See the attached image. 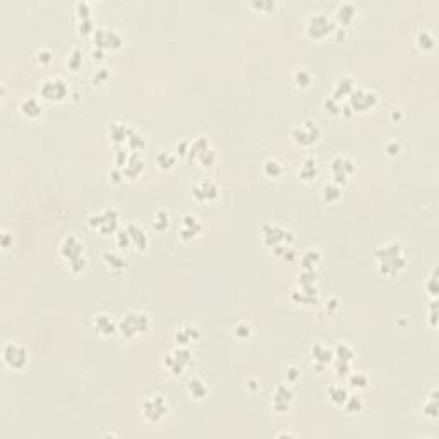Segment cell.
I'll use <instances>...</instances> for the list:
<instances>
[{
    "mask_svg": "<svg viewBox=\"0 0 439 439\" xmlns=\"http://www.w3.org/2000/svg\"><path fill=\"white\" fill-rule=\"evenodd\" d=\"M148 328H149L148 314H144V312H136V311H131L127 312V314H124L119 323V331L122 333V336L129 338V340L141 333H146Z\"/></svg>",
    "mask_w": 439,
    "mask_h": 439,
    "instance_id": "1",
    "label": "cell"
},
{
    "mask_svg": "<svg viewBox=\"0 0 439 439\" xmlns=\"http://www.w3.org/2000/svg\"><path fill=\"white\" fill-rule=\"evenodd\" d=\"M87 223H90L91 228H98L103 235H108V233L115 232L117 225H119V211L114 210V208H107L102 213H95L87 218Z\"/></svg>",
    "mask_w": 439,
    "mask_h": 439,
    "instance_id": "2",
    "label": "cell"
},
{
    "mask_svg": "<svg viewBox=\"0 0 439 439\" xmlns=\"http://www.w3.org/2000/svg\"><path fill=\"white\" fill-rule=\"evenodd\" d=\"M262 242L271 249L278 247V245H292L294 235L287 228L280 227V225L266 223L262 225Z\"/></svg>",
    "mask_w": 439,
    "mask_h": 439,
    "instance_id": "3",
    "label": "cell"
},
{
    "mask_svg": "<svg viewBox=\"0 0 439 439\" xmlns=\"http://www.w3.org/2000/svg\"><path fill=\"white\" fill-rule=\"evenodd\" d=\"M141 412H143V417L146 420L160 422L168 413V405H166V400L161 395H153L143 401Z\"/></svg>",
    "mask_w": 439,
    "mask_h": 439,
    "instance_id": "4",
    "label": "cell"
},
{
    "mask_svg": "<svg viewBox=\"0 0 439 439\" xmlns=\"http://www.w3.org/2000/svg\"><path fill=\"white\" fill-rule=\"evenodd\" d=\"M334 29L336 28H334L333 21L326 14H323V12H316V14H312L307 21V35L314 40L326 38Z\"/></svg>",
    "mask_w": 439,
    "mask_h": 439,
    "instance_id": "5",
    "label": "cell"
},
{
    "mask_svg": "<svg viewBox=\"0 0 439 439\" xmlns=\"http://www.w3.org/2000/svg\"><path fill=\"white\" fill-rule=\"evenodd\" d=\"M40 95L43 100L48 102H62L69 95V86L65 84L64 79L60 77H52L47 79L43 84L40 86Z\"/></svg>",
    "mask_w": 439,
    "mask_h": 439,
    "instance_id": "6",
    "label": "cell"
},
{
    "mask_svg": "<svg viewBox=\"0 0 439 439\" xmlns=\"http://www.w3.org/2000/svg\"><path fill=\"white\" fill-rule=\"evenodd\" d=\"M378 105V95L374 91L364 90V87H357V90L352 91L348 100V107L352 108L354 112H366L371 110Z\"/></svg>",
    "mask_w": 439,
    "mask_h": 439,
    "instance_id": "7",
    "label": "cell"
},
{
    "mask_svg": "<svg viewBox=\"0 0 439 439\" xmlns=\"http://www.w3.org/2000/svg\"><path fill=\"white\" fill-rule=\"evenodd\" d=\"M91 36H93V43L96 45V48L100 50H108V48L115 50L124 43L122 36L110 28H96Z\"/></svg>",
    "mask_w": 439,
    "mask_h": 439,
    "instance_id": "8",
    "label": "cell"
},
{
    "mask_svg": "<svg viewBox=\"0 0 439 439\" xmlns=\"http://www.w3.org/2000/svg\"><path fill=\"white\" fill-rule=\"evenodd\" d=\"M319 136H321L319 125H316L312 120H307V122H304L302 125H299V127H295L294 131H292V137H294L295 143L300 146L314 144L316 141L319 139Z\"/></svg>",
    "mask_w": 439,
    "mask_h": 439,
    "instance_id": "9",
    "label": "cell"
},
{
    "mask_svg": "<svg viewBox=\"0 0 439 439\" xmlns=\"http://www.w3.org/2000/svg\"><path fill=\"white\" fill-rule=\"evenodd\" d=\"M329 168H331L334 184L338 186V184H346V181H348V175L354 172L355 166H354V161L350 160V158L338 154V156H334L331 160Z\"/></svg>",
    "mask_w": 439,
    "mask_h": 439,
    "instance_id": "10",
    "label": "cell"
},
{
    "mask_svg": "<svg viewBox=\"0 0 439 439\" xmlns=\"http://www.w3.org/2000/svg\"><path fill=\"white\" fill-rule=\"evenodd\" d=\"M4 362L12 369H23L28 364V352L21 345L7 343L4 346Z\"/></svg>",
    "mask_w": 439,
    "mask_h": 439,
    "instance_id": "11",
    "label": "cell"
},
{
    "mask_svg": "<svg viewBox=\"0 0 439 439\" xmlns=\"http://www.w3.org/2000/svg\"><path fill=\"white\" fill-rule=\"evenodd\" d=\"M203 230V225H201L199 218L192 213H187V215L182 216V227H181V239L182 240H192L199 235V232Z\"/></svg>",
    "mask_w": 439,
    "mask_h": 439,
    "instance_id": "12",
    "label": "cell"
},
{
    "mask_svg": "<svg viewBox=\"0 0 439 439\" xmlns=\"http://www.w3.org/2000/svg\"><path fill=\"white\" fill-rule=\"evenodd\" d=\"M192 194L194 198L201 201V203H208V201H215L218 198L220 191L218 186L211 181H201L199 184H196L194 189H192Z\"/></svg>",
    "mask_w": 439,
    "mask_h": 439,
    "instance_id": "13",
    "label": "cell"
},
{
    "mask_svg": "<svg viewBox=\"0 0 439 439\" xmlns=\"http://www.w3.org/2000/svg\"><path fill=\"white\" fill-rule=\"evenodd\" d=\"M60 256L65 259L67 262L77 259L82 256V244L77 240V237L67 235L60 244Z\"/></svg>",
    "mask_w": 439,
    "mask_h": 439,
    "instance_id": "14",
    "label": "cell"
},
{
    "mask_svg": "<svg viewBox=\"0 0 439 439\" xmlns=\"http://www.w3.org/2000/svg\"><path fill=\"white\" fill-rule=\"evenodd\" d=\"M292 400H294V391L290 390V386L280 384L273 395V408L278 412H287L290 408Z\"/></svg>",
    "mask_w": 439,
    "mask_h": 439,
    "instance_id": "15",
    "label": "cell"
},
{
    "mask_svg": "<svg viewBox=\"0 0 439 439\" xmlns=\"http://www.w3.org/2000/svg\"><path fill=\"white\" fill-rule=\"evenodd\" d=\"M378 266H379V271H381L383 275L395 277V275H398L400 271L407 266V257H405L403 254H400V256L390 257V259H386V261H379Z\"/></svg>",
    "mask_w": 439,
    "mask_h": 439,
    "instance_id": "16",
    "label": "cell"
},
{
    "mask_svg": "<svg viewBox=\"0 0 439 439\" xmlns=\"http://www.w3.org/2000/svg\"><path fill=\"white\" fill-rule=\"evenodd\" d=\"M311 355H312V359H314V369L316 367L317 369H324V367L328 366L334 357L333 350L328 348V346H324V345H321V343L312 345Z\"/></svg>",
    "mask_w": 439,
    "mask_h": 439,
    "instance_id": "17",
    "label": "cell"
},
{
    "mask_svg": "<svg viewBox=\"0 0 439 439\" xmlns=\"http://www.w3.org/2000/svg\"><path fill=\"white\" fill-rule=\"evenodd\" d=\"M125 230H127L129 237H131V244L134 247L139 250H144L148 247V233L144 232L143 227H139L137 223H129Z\"/></svg>",
    "mask_w": 439,
    "mask_h": 439,
    "instance_id": "18",
    "label": "cell"
},
{
    "mask_svg": "<svg viewBox=\"0 0 439 439\" xmlns=\"http://www.w3.org/2000/svg\"><path fill=\"white\" fill-rule=\"evenodd\" d=\"M198 338H199V329L196 328V326H192V324L182 326V328L177 329L175 334H173V340L177 341V345H181V346L189 345L191 341H196Z\"/></svg>",
    "mask_w": 439,
    "mask_h": 439,
    "instance_id": "19",
    "label": "cell"
},
{
    "mask_svg": "<svg viewBox=\"0 0 439 439\" xmlns=\"http://www.w3.org/2000/svg\"><path fill=\"white\" fill-rule=\"evenodd\" d=\"M143 170H144V161L137 156V153H132L131 156H129L127 165L122 168V172H124V177H127L129 181H136V179L143 173Z\"/></svg>",
    "mask_w": 439,
    "mask_h": 439,
    "instance_id": "20",
    "label": "cell"
},
{
    "mask_svg": "<svg viewBox=\"0 0 439 439\" xmlns=\"http://www.w3.org/2000/svg\"><path fill=\"white\" fill-rule=\"evenodd\" d=\"M354 90H355V81L350 76H343V77H340L336 82H334L333 98L340 100V98H343V96H350Z\"/></svg>",
    "mask_w": 439,
    "mask_h": 439,
    "instance_id": "21",
    "label": "cell"
},
{
    "mask_svg": "<svg viewBox=\"0 0 439 439\" xmlns=\"http://www.w3.org/2000/svg\"><path fill=\"white\" fill-rule=\"evenodd\" d=\"M131 132H132V129L129 127L127 124H122V122L112 124L110 129H108V136H110V139L114 141L115 144H122L124 141H127V137Z\"/></svg>",
    "mask_w": 439,
    "mask_h": 439,
    "instance_id": "22",
    "label": "cell"
},
{
    "mask_svg": "<svg viewBox=\"0 0 439 439\" xmlns=\"http://www.w3.org/2000/svg\"><path fill=\"white\" fill-rule=\"evenodd\" d=\"M355 18H357V9H355L354 4L350 2H345V4H340L336 11V19L340 21L343 26H350L354 23Z\"/></svg>",
    "mask_w": 439,
    "mask_h": 439,
    "instance_id": "23",
    "label": "cell"
},
{
    "mask_svg": "<svg viewBox=\"0 0 439 439\" xmlns=\"http://www.w3.org/2000/svg\"><path fill=\"white\" fill-rule=\"evenodd\" d=\"M93 324H95V328L98 329V333L105 334V336H108V334H114L115 329H119V326L114 323V319H112L108 314H98L95 317Z\"/></svg>",
    "mask_w": 439,
    "mask_h": 439,
    "instance_id": "24",
    "label": "cell"
},
{
    "mask_svg": "<svg viewBox=\"0 0 439 439\" xmlns=\"http://www.w3.org/2000/svg\"><path fill=\"white\" fill-rule=\"evenodd\" d=\"M19 110H21V114H23L24 117H28V119H36V117L41 114L43 107H41V103L38 102V100L33 98V96H31V98L23 100V103H21Z\"/></svg>",
    "mask_w": 439,
    "mask_h": 439,
    "instance_id": "25",
    "label": "cell"
},
{
    "mask_svg": "<svg viewBox=\"0 0 439 439\" xmlns=\"http://www.w3.org/2000/svg\"><path fill=\"white\" fill-rule=\"evenodd\" d=\"M208 148H211L210 146V141H208V137H198V139H194L189 146V151H187V156L191 158V160H198V156L203 151H206Z\"/></svg>",
    "mask_w": 439,
    "mask_h": 439,
    "instance_id": "26",
    "label": "cell"
},
{
    "mask_svg": "<svg viewBox=\"0 0 439 439\" xmlns=\"http://www.w3.org/2000/svg\"><path fill=\"white\" fill-rule=\"evenodd\" d=\"M103 261H105V265L108 268H112V270L115 271L125 268V259L120 256V254L114 252V250H105V252H103Z\"/></svg>",
    "mask_w": 439,
    "mask_h": 439,
    "instance_id": "27",
    "label": "cell"
},
{
    "mask_svg": "<svg viewBox=\"0 0 439 439\" xmlns=\"http://www.w3.org/2000/svg\"><path fill=\"white\" fill-rule=\"evenodd\" d=\"M262 172H265L266 177H270V179H278L280 175L283 173V166H282V163H280L278 160H275V158H268V160L265 161V165H262Z\"/></svg>",
    "mask_w": 439,
    "mask_h": 439,
    "instance_id": "28",
    "label": "cell"
},
{
    "mask_svg": "<svg viewBox=\"0 0 439 439\" xmlns=\"http://www.w3.org/2000/svg\"><path fill=\"white\" fill-rule=\"evenodd\" d=\"M187 390H189L191 395L194 396V398H198V400L204 398V396L208 395L206 384H204L203 379H199V378H192L191 381L187 383Z\"/></svg>",
    "mask_w": 439,
    "mask_h": 439,
    "instance_id": "29",
    "label": "cell"
},
{
    "mask_svg": "<svg viewBox=\"0 0 439 439\" xmlns=\"http://www.w3.org/2000/svg\"><path fill=\"white\" fill-rule=\"evenodd\" d=\"M168 225H170V215L165 210H156V211L153 213V216H151V227L154 230H158V232H160V230L168 228Z\"/></svg>",
    "mask_w": 439,
    "mask_h": 439,
    "instance_id": "30",
    "label": "cell"
},
{
    "mask_svg": "<svg viewBox=\"0 0 439 439\" xmlns=\"http://www.w3.org/2000/svg\"><path fill=\"white\" fill-rule=\"evenodd\" d=\"M299 175H300V179H304V181H311V179L316 177L317 165H316L314 158H307V160L302 163V166H300V170H299Z\"/></svg>",
    "mask_w": 439,
    "mask_h": 439,
    "instance_id": "31",
    "label": "cell"
},
{
    "mask_svg": "<svg viewBox=\"0 0 439 439\" xmlns=\"http://www.w3.org/2000/svg\"><path fill=\"white\" fill-rule=\"evenodd\" d=\"M125 143H127V148L131 149V151L137 153V151H141V149H144L146 139L143 137V134H139L137 131H134V129H132V132L129 134V137H127V141H125Z\"/></svg>",
    "mask_w": 439,
    "mask_h": 439,
    "instance_id": "32",
    "label": "cell"
},
{
    "mask_svg": "<svg viewBox=\"0 0 439 439\" xmlns=\"http://www.w3.org/2000/svg\"><path fill=\"white\" fill-rule=\"evenodd\" d=\"M434 36L432 33L427 31V29H420L419 35H417V47H419L420 50H425V52H429V50L434 48Z\"/></svg>",
    "mask_w": 439,
    "mask_h": 439,
    "instance_id": "33",
    "label": "cell"
},
{
    "mask_svg": "<svg viewBox=\"0 0 439 439\" xmlns=\"http://www.w3.org/2000/svg\"><path fill=\"white\" fill-rule=\"evenodd\" d=\"M319 259H321V252H319V250H316V249L307 250V252L302 256V266H304V270H316V265L319 262Z\"/></svg>",
    "mask_w": 439,
    "mask_h": 439,
    "instance_id": "34",
    "label": "cell"
},
{
    "mask_svg": "<svg viewBox=\"0 0 439 439\" xmlns=\"http://www.w3.org/2000/svg\"><path fill=\"white\" fill-rule=\"evenodd\" d=\"M323 198H324L326 203H336V201H340V198H341L340 187H338L336 184H328V186H324Z\"/></svg>",
    "mask_w": 439,
    "mask_h": 439,
    "instance_id": "35",
    "label": "cell"
},
{
    "mask_svg": "<svg viewBox=\"0 0 439 439\" xmlns=\"http://www.w3.org/2000/svg\"><path fill=\"white\" fill-rule=\"evenodd\" d=\"M156 165L160 166L161 170H168L175 165V154L170 151H160L156 154Z\"/></svg>",
    "mask_w": 439,
    "mask_h": 439,
    "instance_id": "36",
    "label": "cell"
},
{
    "mask_svg": "<svg viewBox=\"0 0 439 439\" xmlns=\"http://www.w3.org/2000/svg\"><path fill=\"white\" fill-rule=\"evenodd\" d=\"M346 398H348V391H346L343 386H333L331 390H329V400H331L334 405H343Z\"/></svg>",
    "mask_w": 439,
    "mask_h": 439,
    "instance_id": "37",
    "label": "cell"
},
{
    "mask_svg": "<svg viewBox=\"0 0 439 439\" xmlns=\"http://www.w3.org/2000/svg\"><path fill=\"white\" fill-rule=\"evenodd\" d=\"M333 354H334V357L340 359V361L352 362V359H354V348L346 343H338Z\"/></svg>",
    "mask_w": 439,
    "mask_h": 439,
    "instance_id": "38",
    "label": "cell"
},
{
    "mask_svg": "<svg viewBox=\"0 0 439 439\" xmlns=\"http://www.w3.org/2000/svg\"><path fill=\"white\" fill-rule=\"evenodd\" d=\"M343 405L350 413H359L364 408V401H362L361 396H357V395H354V396L348 395V398H346Z\"/></svg>",
    "mask_w": 439,
    "mask_h": 439,
    "instance_id": "39",
    "label": "cell"
},
{
    "mask_svg": "<svg viewBox=\"0 0 439 439\" xmlns=\"http://www.w3.org/2000/svg\"><path fill=\"white\" fill-rule=\"evenodd\" d=\"M67 65H69L72 70H77L79 67L82 65V52L81 50L74 48L72 52L69 53V57H67Z\"/></svg>",
    "mask_w": 439,
    "mask_h": 439,
    "instance_id": "40",
    "label": "cell"
},
{
    "mask_svg": "<svg viewBox=\"0 0 439 439\" xmlns=\"http://www.w3.org/2000/svg\"><path fill=\"white\" fill-rule=\"evenodd\" d=\"M294 81H295V84L299 86V87H307L309 84H311L312 77H311V74H309V70H306V69H299V70H297V72L294 74Z\"/></svg>",
    "mask_w": 439,
    "mask_h": 439,
    "instance_id": "41",
    "label": "cell"
},
{
    "mask_svg": "<svg viewBox=\"0 0 439 439\" xmlns=\"http://www.w3.org/2000/svg\"><path fill=\"white\" fill-rule=\"evenodd\" d=\"M198 161L201 163V165L203 166H213L215 165V161H216V153H215V149L213 148H208L206 151H203L198 156Z\"/></svg>",
    "mask_w": 439,
    "mask_h": 439,
    "instance_id": "42",
    "label": "cell"
},
{
    "mask_svg": "<svg viewBox=\"0 0 439 439\" xmlns=\"http://www.w3.org/2000/svg\"><path fill=\"white\" fill-rule=\"evenodd\" d=\"M165 366H166V369H168L172 374H182V371H184V366L177 361V359L173 357L172 354H170L168 357L165 359Z\"/></svg>",
    "mask_w": 439,
    "mask_h": 439,
    "instance_id": "43",
    "label": "cell"
},
{
    "mask_svg": "<svg viewBox=\"0 0 439 439\" xmlns=\"http://www.w3.org/2000/svg\"><path fill=\"white\" fill-rule=\"evenodd\" d=\"M77 29H79V33H81V35H93L96 28H95L93 19L87 18V19H79Z\"/></svg>",
    "mask_w": 439,
    "mask_h": 439,
    "instance_id": "44",
    "label": "cell"
},
{
    "mask_svg": "<svg viewBox=\"0 0 439 439\" xmlns=\"http://www.w3.org/2000/svg\"><path fill=\"white\" fill-rule=\"evenodd\" d=\"M425 415L432 417V419H436L437 417V401H436V390L432 391V395H430L429 401L425 403Z\"/></svg>",
    "mask_w": 439,
    "mask_h": 439,
    "instance_id": "45",
    "label": "cell"
},
{
    "mask_svg": "<svg viewBox=\"0 0 439 439\" xmlns=\"http://www.w3.org/2000/svg\"><path fill=\"white\" fill-rule=\"evenodd\" d=\"M367 376L362 374V373H354L352 376H350V384H352L354 388H359V390H364V388L367 386Z\"/></svg>",
    "mask_w": 439,
    "mask_h": 439,
    "instance_id": "46",
    "label": "cell"
},
{
    "mask_svg": "<svg viewBox=\"0 0 439 439\" xmlns=\"http://www.w3.org/2000/svg\"><path fill=\"white\" fill-rule=\"evenodd\" d=\"M129 156H131V154H129L127 151H124V149H117V153H115V168L122 170L124 166L127 165Z\"/></svg>",
    "mask_w": 439,
    "mask_h": 439,
    "instance_id": "47",
    "label": "cell"
},
{
    "mask_svg": "<svg viewBox=\"0 0 439 439\" xmlns=\"http://www.w3.org/2000/svg\"><path fill=\"white\" fill-rule=\"evenodd\" d=\"M67 266H69V270L72 271V273H79V271L84 270V266H86V257H84V256H81V257H77V259H72V261L67 262Z\"/></svg>",
    "mask_w": 439,
    "mask_h": 439,
    "instance_id": "48",
    "label": "cell"
},
{
    "mask_svg": "<svg viewBox=\"0 0 439 439\" xmlns=\"http://www.w3.org/2000/svg\"><path fill=\"white\" fill-rule=\"evenodd\" d=\"M117 244H119V247H122V249L132 245L131 244V237H129L127 230H119V232H117Z\"/></svg>",
    "mask_w": 439,
    "mask_h": 439,
    "instance_id": "49",
    "label": "cell"
},
{
    "mask_svg": "<svg viewBox=\"0 0 439 439\" xmlns=\"http://www.w3.org/2000/svg\"><path fill=\"white\" fill-rule=\"evenodd\" d=\"M233 333H235V336L240 338V340H244V338H249L250 326L247 323H239V324L235 326V329H233Z\"/></svg>",
    "mask_w": 439,
    "mask_h": 439,
    "instance_id": "50",
    "label": "cell"
},
{
    "mask_svg": "<svg viewBox=\"0 0 439 439\" xmlns=\"http://www.w3.org/2000/svg\"><path fill=\"white\" fill-rule=\"evenodd\" d=\"M324 108H326V112H331V114H340V110H341L338 100H334L333 96H329V98L324 100Z\"/></svg>",
    "mask_w": 439,
    "mask_h": 439,
    "instance_id": "51",
    "label": "cell"
},
{
    "mask_svg": "<svg viewBox=\"0 0 439 439\" xmlns=\"http://www.w3.org/2000/svg\"><path fill=\"white\" fill-rule=\"evenodd\" d=\"M285 376H287L288 383H295V381H299V379H300V369H299V367H295V366L287 367Z\"/></svg>",
    "mask_w": 439,
    "mask_h": 439,
    "instance_id": "52",
    "label": "cell"
},
{
    "mask_svg": "<svg viewBox=\"0 0 439 439\" xmlns=\"http://www.w3.org/2000/svg\"><path fill=\"white\" fill-rule=\"evenodd\" d=\"M76 11H77L79 19H87V18H90V14H91L90 4H86V2H79L76 6Z\"/></svg>",
    "mask_w": 439,
    "mask_h": 439,
    "instance_id": "53",
    "label": "cell"
},
{
    "mask_svg": "<svg viewBox=\"0 0 439 439\" xmlns=\"http://www.w3.org/2000/svg\"><path fill=\"white\" fill-rule=\"evenodd\" d=\"M348 371H350V362L336 359V374L338 376H345V374H348Z\"/></svg>",
    "mask_w": 439,
    "mask_h": 439,
    "instance_id": "54",
    "label": "cell"
},
{
    "mask_svg": "<svg viewBox=\"0 0 439 439\" xmlns=\"http://www.w3.org/2000/svg\"><path fill=\"white\" fill-rule=\"evenodd\" d=\"M108 76H110V74H108L107 69H98V70H96V74L93 76V82H95V84H96V82H103Z\"/></svg>",
    "mask_w": 439,
    "mask_h": 439,
    "instance_id": "55",
    "label": "cell"
},
{
    "mask_svg": "<svg viewBox=\"0 0 439 439\" xmlns=\"http://www.w3.org/2000/svg\"><path fill=\"white\" fill-rule=\"evenodd\" d=\"M427 288H429V292H430V294H432L434 297H436V294H437L436 273H432V275H430V278H429V282H427Z\"/></svg>",
    "mask_w": 439,
    "mask_h": 439,
    "instance_id": "56",
    "label": "cell"
},
{
    "mask_svg": "<svg viewBox=\"0 0 439 439\" xmlns=\"http://www.w3.org/2000/svg\"><path fill=\"white\" fill-rule=\"evenodd\" d=\"M38 60L41 62V64H48V62L52 60V53H50V50H40Z\"/></svg>",
    "mask_w": 439,
    "mask_h": 439,
    "instance_id": "57",
    "label": "cell"
},
{
    "mask_svg": "<svg viewBox=\"0 0 439 439\" xmlns=\"http://www.w3.org/2000/svg\"><path fill=\"white\" fill-rule=\"evenodd\" d=\"M110 179H112V182H115V184H119L120 181H122L124 179V172L120 168H114L110 172Z\"/></svg>",
    "mask_w": 439,
    "mask_h": 439,
    "instance_id": "58",
    "label": "cell"
},
{
    "mask_svg": "<svg viewBox=\"0 0 439 439\" xmlns=\"http://www.w3.org/2000/svg\"><path fill=\"white\" fill-rule=\"evenodd\" d=\"M400 149H401V146L396 143V141H393V143H388L386 144V151H388V154H398L400 153Z\"/></svg>",
    "mask_w": 439,
    "mask_h": 439,
    "instance_id": "59",
    "label": "cell"
},
{
    "mask_svg": "<svg viewBox=\"0 0 439 439\" xmlns=\"http://www.w3.org/2000/svg\"><path fill=\"white\" fill-rule=\"evenodd\" d=\"M252 6L257 7V9H262V11H271L275 7V4L273 2H254Z\"/></svg>",
    "mask_w": 439,
    "mask_h": 439,
    "instance_id": "60",
    "label": "cell"
},
{
    "mask_svg": "<svg viewBox=\"0 0 439 439\" xmlns=\"http://www.w3.org/2000/svg\"><path fill=\"white\" fill-rule=\"evenodd\" d=\"M4 247H7V245H9V235H7V233H4Z\"/></svg>",
    "mask_w": 439,
    "mask_h": 439,
    "instance_id": "61",
    "label": "cell"
}]
</instances>
